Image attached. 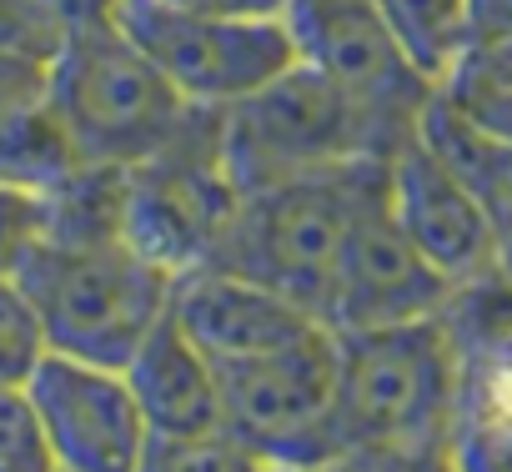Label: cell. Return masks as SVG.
I'll use <instances>...</instances> for the list:
<instances>
[{
    "instance_id": "9",
    "label": "cell",
    "mask_w": 512,
    "mask_h": 472,
    "mask_svg": "<svg viewBox=\"0 0 512 472\" xmlns=\"http://www.w3.org/2000/svg\"><path fill=\"white\" fill-rule=\"evenodd\" d=\"M282 21L292 31L297 61L332 76L397 141L417 131L422 106L432 101L437 86L407 61L377 0H287Z\"/></svg>"
},
{
    "instance_id": "18",
    "label": "cell",
    "mask_w": 512,
    "mask_h": 472,
    "mask_svg": "<svg viewBox=\"0 0 512 472\" xmlns=\"http://www.w3.org/2000/svg\"><path fill=\"white\" fill-rule=\"evenodd\" d=\"M437 91L477 131L512 141V36H502V41H472Z\"/></svg>"
},
{
    "instance_id": "1",
    "label": "cell",
    "mask_w": 512,
    "mask_h": 472,
    "mask_svg": "<svg viewBox=\"0 0 512 472\" xmlns=\"http://www.w3.org/2000/svg\"><path fill=\"white\" fill-rule=\"evenodd\" d=\"M462 417V357L437 317L337 332V452L442 457Z\"/></svg>"
},
{
    "instance_id": "7",
    "label": "cell",
    "mask_w": 512,
    "mask_h": 472,
    "mask_svg": "<svg viewBox=\"0 0 512 472\" xmlns=\"http://www.w3.org/2000/svg\"><path fill=\"white\" fill-rule=\"evenodd\" d=\"M236 201L241 191L216 146V111L201 106L171 146L121 171V236L146 262L186 277L211 262Z\"/></svg>"
},
{
    "instance_id": "27",
    "label": "cell",
    "mask_w": 512,
    "mask_h": 472,
    "mask_svg": "<svg viewBox=\"0 0 512 472\" xmlns=\"http://www.w3.org/2000/svg\"><path fill=\"white\" fill-rule=\"evenodd\" d=\"M191 11H216V16H282L287 0H176Z\"/></svg>"
},
{
    "instance_id": "2",
    "label": "cell",
    "mask_w": 512,
    "mask_h": 472,
    "mask_svg": "<svg viewBox=\"0 0 512 472\" xmlns=\"http://www.w3.org/2000/svg\"><path fill=\"white\" fill-rule=\"evenodd\" d=\"M16 282L41 317L46 347L101 367H126V357L171 312L176 287V277L146 262L126 236L66 231L41 236Z\"/></svg>"
},
{
    "instance_id": "19",
    "label": "cell",
    "mask_w": 512,
    "mask_h": 472,
    "mask_svg": "<svg viewBox=\"0 0 512 472\" xmlns=\"http://www.w3.org/2000/svg\"><path fill=\"white\" fill-rule=\"evenodd\" d=\"M136 472H277V467H267L246 442H236L221 427L196 437H151Z\"/></svg>"
},
{
    "instance_id": "24",
    "label": "cell",
    "mask_w": 512,
    "mask_h": 472,
    "mask_svg": "<svg viewBox=\"0 0 512 472\" xmlns=\"http://www.w3.org/2000/svg\"><path fill=\"white\" fill-rule=\"evenodd\" d=\"M46 66L51 61H31V56H11L0 51V131H6V121L31 106L41 91H46Z\"/></svg>"
},
{
    "instance_id": "16",
    "label": "cell",
    "mask_w": 512,
    "mask_h": 472,
    "mask_svg": "<svg viewBox=\"0 0 512 472\" xmlns=\"http://www.w3.org/2000/svg\"><path fill=\"white\" fill-rule=\"evenodd\" d=\"M91 161L81 156L71 126L61 121V111L51 106V96L41 91L31 106H21L6 131H0V181L51 196L56 186H66L76 171H86Z\"/></svg>"
},
{
    "instance_id": "21",
    "label": "cell",
    "mask_w": 512,
    "mask_h": 472,
    "mask_svg": "<svg viewBox=\"0 0 512 472\" xmlns=\"http://www.w3.org/2000/svg\"><path fill=\"white\" fill-rule=\"evenodd\" d=\"M0 472H56L26 387H0Z\"/></svg>"
},
{
    "instance_id": "15",
    "label": "cell",
    "mask_w": 512,
    "mask_h": 472,
    "mask_svg": "<svg viewBox=\"0 0 512 472\" xmlns=\"http://www.w3.org/2000/svg\"><path fill=\"white\" fill-rule=\"evenodd\" d=\"M417 131L462 171V181L482 196V206L492 211L497 231H502V252L512 257V141L507 136H487L477 131L467 116H457L447 106L442 91H432V101L422 106Z\"/></svg>"
},
{
    "instance_id": "12",
    "label": "cell",
    "mask_w": 512,
    "mask_h": 472,
    "mask_svg": "<svg viewBox=\"0 0 512 472\" xmlns=\"http://www.w3.org/2000/svg\"><path fill=\"white\" fill-rule=\"evenodd\" d=\"M447 297H452V282L422 262V252L402 236V226L387 206V161H382V171L372 176V186L357 201V216L347 226L322 322L332 332L397 327V322L437 317L447 307Z\"/></svg>"
},
{
    "instance_id": "5",
    "label": "cell",
    "mask_w": 512,
    "mask_h": 472,
    "mask_svg": "<svg viewBox=\"0 0 512 472\" xmlns=\"http://www.w3.org/2000/svg\"><path fill=\"white\" fill-rule=\"evenodd\" d=\"M46 96L91 166H136L171 146L201 111L121 26L66 31L46 66Z\"/></svg>"
},
{
    "instance_id": "11",
    "label": "cell",
    "mask_w": 512,
    "mask_h": 472,
    "mask_svg": "<svg viewBox=\"0 0 512 472\" xmlns=\"http://www.w3.org/2000/svg\"><path fill=\"white\" fill-rule=\"evenodd\" d=\"M56 472H136L151 447V422L121 367L46 352L26 382Z\"/></svg>"
},
{
    "instance_id": "23",
    "label": "cell",
    "mask_w": 512,
    "mask_h": 472,
    "mask_svg": "<svg viewBox=\"0 0 512 472\" xmlns=\"http://www.w3.org/2000/svg\"><path fill=\"white\" fill-rule=\"evenodd\" d=\"M66 41V26L46 0H0V51L51 61Z\"/></svg>"
},
{
    "instance_id": "3",
    "label": "cell",
    "mask_w": 512,
    "mask_h": 472,
    "mask_svg": "<svg viewBox=\"0 0 512 472\" xmlns=\"http://www.w3.org/2000/svg\"><path fill=\"white\" fill-rule=\"evenodd\" d=\"M216 146L231 186L246 196L352 166L362 156H392L397 136L332 76L297 61L216 111Z\"/></svg>"
},
{
    "instance_id": "17",
    "label": "cell",
    "mask_w": 512,
    "mask_h": 472,
    "mask_svg": "<svg viewBox=\"0 0 512 472\" xmlns=\"http://www.w3.org/2000/svg\"><path fill=\"white\" fill-rule=\"evenodd\" d=\"M377 11L432 86H442L472 46V0H377Z\"/></svg>"
},
{
    "instance_id": "10",
    "label": "cell",
    "mask_w": 512,
    "mask_h": 472,
    "mask_svg": "<svg viewBox=\"0 0 512 472\" xmlns=\"http://www.w3.org/2000/svg\"><path fill=\"white\" fill-rule=\"evenodd\" d=\"M387 206L402 236L437 277L452 282V292L492 277L507 262L492 211L422 131L402 136L387 156Z\"/></svg>"
},
{
    "instance_id": "6",
    "label": "cell",
    "mask_w": 512,
    "mask_h": 472,
    "mask_svg": "<svg viewBox=\"0 0 512 472\" xmlns=\"http://www.w3.org/2000/svg\"><path fill=\"white\" fill-rule=\"evenodd\" d=\"M216 377H221V427L236 442H246L267 467L322 472L342 457L332 432L337 332L327 322L277 352L226 362L216 367Z\"/></svg>"
},
{
    "instance_id": "22",
    "label": "cell",
    "mask_w": 512,
    "mask_h": 472,
    "mask_svg": "<svg viewBox=\"0 0 512 472\" xmlns=\"http://www.w3.org/2000/svg\"><path fill=\"white\" fill-rule=\"evenodd\" d=\"M46 236V196L0 181V282H11Z\"/></svg>"
},
{
    "instance_id": "8",
    "label": "cell",
    "mask_w": 512,
    "mask_h": 472,
    "mask_svg": "<svg viewBox=\"0 0 512 472\" xmlns=\"http://www.w3.org/2000/svg\"><path fill=\"white\" fill-rule=\"evenodd\" d=\"M116 26L191 106L206 111H221L297 66L282 16H216L176 0H121Z\"/></svg>"
},
{
    "instance_id": "14",
    "label": "cell",
    "mask_w": 512,
    "mask_h": 472,
    "mask_svg": "<svg viewBox=\"0 0 512 472\" xmlns=\"http://www.w3.org/2000/svg\"><path fill=\"white\" fill-rule=\"evenodd\" d=\"M126 382L151 422V437H196L221 432V377L216 362L171 322V312L151 327V337L126 357Z\"/></svg>"
},
{
    "instance_id": "20",
    "label": "cell",
    "mask_w": 512,
    "mask_h": 472,
    "mask_svg": "<svg viewBox=\"0 0 512 472\" xmlns=\"http://www.w3.org/2000/svg\"><path fill=\"white\" fill-rule=\"evenodd\" d=\"M46 352L51 347H46V332H41L31 297L21 292L16 277L0 282V387H26Z\"/></svg>"
},
{
    "instance_id": "4",
    "label": "cell",
    "mask_w": 512,
    "mask_h": 472,
    "mask_svg": "<svg viewBox=\"0 0 512 472\" xmlns=\"http://www.w3.org/2000/svg\"><path fill=\"white\" fill-rule=\"evenodd\" d=\"M382 161L387 156H362V161L322 171V176L246 191L206 267L251 277V282L292 297L312 317H322L347 226H352L357 201L367 196L372 176L382 171Z\"/></svg>"
},
{
    "instance_id": "26",
    "label": "cell",
    "mask_w": 512,
    "mask_h": 472,
    "mask_svg": "<svg viewBox=\"0 0 512 472\" xmlns=\"http://www.w3.org/2000/svg\"><path fill=\"white\" fill-rule=\"evenodd\" d=\"M512 36V0H472V41Z\"/></svg>"
},
{
    "instance_id": "13",
    "label": "cell",
    "mask_w": 512,
    "mask_h": 472,
    "mask_svg": "<svg viewBox=\"0 0 512 472\" xmlns=\"http://www.w3.org/2000/svg\"><path fill=\"white\" fill-rule=\"evenodd\" d=\"M171 322L216 362H246L277 352L287 342H297L302 332L322 327V317H312L307 307H297L292 297L236 277L226 267H196L186 277H176L171 287Z\"/></svg>"
},
{
    "instance_id": "25",
    "label": "cell",
    "mask_w": 512,
    "mask_h": 472,
    "mask_svg": "<svg viewBox=\"0 0 512 472\" xmlns=\"http://www.w3.org/2000/svg\"><path fill=\"white\" fill-rule=\"evenodd\" d=\"M46 6L66 31H86V26H116L121 0H46Z\"/></svg>"
}]
</instances>
